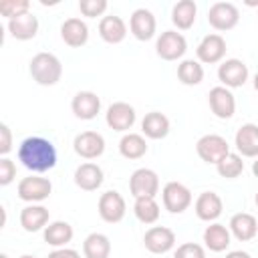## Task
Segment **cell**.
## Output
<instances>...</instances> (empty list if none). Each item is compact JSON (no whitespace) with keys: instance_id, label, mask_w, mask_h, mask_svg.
Here are the masks:
<instances>
[{"instance_id":"38","label":"cell","mask_w":258,"mask_h":258,"mask_svg":"<svg viewBox=\"0 0 258 258\" xmlns=\"http://www.w3.org/2000/svg\"><path fill=\"white\" fill-rule=\"evenodd\" d=\"M16 177V165L12 159L8 157H2L0 159V185H8L12 183Z\"/></svg>"},{"instance_id":"34","label":"cell","mask_w":258,"mask_h":258,"mask_svg":"<svg viewBox=\"0 0 258 258\" xmlns=\"http://www.w3.org/2000/svg\"><path fill=\"white\" fill-rule=\"evenodd\" d=\"M216 169H218V173L222 175V177H226V179H234V177H238L242 171H244V161H242V155L240 153H228L218 165H216Z\"/></svg>"},{"instance_id":"40","label":"cell","mask_w":258,"mask_h":258,"mask_svg":"<svg viewBox=\"0 0 258 258\" xmlns=\"http://www.w3.org/2000/svg\"><path fill=\"white\" fill-rule=\"evenodd\" d=\"M48 258H81V254L73 248H56L48 254Z\"/></svg>"},{"instance_id":"39","label":"cell","mask_w":258,"mask_h":258,"mask_svg":"<svg viewBox=\"0 0 258 258\" xmlns=\"http://www.w3.org/2000/svg\"><path fill=\"white\" fill-rule=\"evenodd\" d=\"M12 149V133L6 123H0V153L6 155Z\"/></svg>"},{"instance_id":"45","label":"cell","mask_w":258,"mask_h":258,"mask_svg":"<svg viewBox=\"0 0 258 258\" xmlns=\"http://www.w3.org/2000/svg\"><path fill=\"white\" fill-rule=\"evenodd\" d=\"M254 202H256V206H258V191H256V198H254Z\"/></svg>"},{"instance_id":"43","label":"cell","mask_w":258,"mask_h":258,"mask_svg":"<svg viewBox=\"0 0 258 258\" xmlns=\"http://www.w3.org/2000/svg\"><path fill=\"white\" fill-rule=\"evenodd\" d=\"M254 89H256V91H258V73H256V75H254Z\"/></svg>"},{"instance_id":"25","label":"cell","mask_w":258,"mask_h":258,"mask_svg":"<svg viewBox=\"0 0 258 258\" xmlns=\"http://www.w3.org/2000/svg\"><path fill=\"white\" fill-rule=\"evenodd\" d=\"M48 210L44 206H26L22 212H20V226L26 230V232H38L42 228H46L48 224Z\"/></svg>"},{"instance_id":"28","label":"cell","mask_w":258,"mask_h":258,"mask_svg":"<svg viewBox=\"0 0 258 258\" xmlns=\"http://www.w3.org/2000/svg\"><path fill=\"white\" fill-rule=\"evenodd\" d=\"M204 242L212 252H224L230 246V230L224 224H210L204 230Z\"/></svg>"},{"instance_id":"37","label":"cell","mask_w":258,"mask_h":258,"mask_svg":"<svg viewBox=\"0 0 258 258\" xmlns=\"http://www.w3.org/2000/svg\"><path fill=\"white\" fill-rule=\"evenodd\" d=\"M173 258H206V250L196 242H185L177 246Z\"/></svg>"},{"instance_id":"11","label":"cell","mask_w":258,"mask_h":258,"mask_svg":"<svg viewBox=\"0 0 258 258\" xmlns=\"http://www.w3.org/2000/svg\"><path fill=\"white\" fill-rule=\"evenodd\" d=\"M143 244L151 254H165L175 246V232L165 226H153L145 232Z\"/></svg>"},{"instance_id":"29","label":"cell","mask_w":258,"mask_h":258,"mask_svg":"<svg viewBox=\"0 0 258 258\" xmlns=\"http://www.w3.org/2000/svg\"><path fill=\"white\" fill-rule=\"evenodd\" d=\"M83 254L85 258H109L111 256V242L105 234L93 232L83 242Z\"/></svg>"},{"instance_id":"23","label":"cell","mask_w":258,"mask_h":258,"mask_svg":"<svg viewBox=\"0 0 258 258\" xmlns=\"http://www.w3.org/2000/svg\"><path fill=\"white\" fill-rule=\"evenodd\" d=\"M99 36L109 44H119L127 36V24L121 16H103L99 22Z\"/></svg>"},{"instance_id":"10","label":"cell","mask_w":258,"mask_h":258,"mask_svg":"<svg viewBox=\"0 0 258 258\" xmlns=\"http://www.w3.org/2000/svg\"><path fill=\"white\" fill-rule=\"evenodd\" d=\"M218 79L226 89H238L248 81V67L240 58H228L218 67Z\"/></svg>"},{"instance_id":"13","label":"cell","mask_w":258,"mask_h":258,"mask_svg":"<svg viewBox=\"0 0 258 258\" xmlns=\"http://www.w3.org/2000/svg\"><path fill=\"white\" fill-rule=\"evenodd\" d=\"M196 54L200 58V62H206V64H214V62H220L226 54V40L222 34H206L202 38V42L198 44L196 48Z\"/></svg>"},{"instance_id":"18","label":"cell","mask_w":258,"mask_h":258,"mask_svg":"<svg viewBox=\"0 0 258 258\" xmlns=\"http://www.w3.org/2000/svg\"><path fill=\"white\" fill-rule=\"evenodd\" d=\"M194 210H196V216L204 222H214L222 216V210H224V204H222V198L216 194V191H204L198 196L196 204H194Z\"/></svg>"},{"instance_id":"31","label":"cell","mask_w":258,"mask_h":258,"mask_svg":"<svg viewBox=\"0 0 258 258\" xmlns=\"http://www.w3.org/2000/svg\"><path fill=\"white\" fill-rule=\"evenodd\" d=\"M119 153L125 159H141L147 153V143L139 133H125L119 141Z\"/></svg>"},{"instance_id":"42","label":"cell","mask_w":258,"mask_h":258,"mask_svg":"<svg viewBox=\"0 0 258 258\" xmlns=\"http://www.w3.org/2000/svg\"><path fill=\"white\" fill-rule=\"evenodd\" d=\"M252 173H254V175L258 177V157H256V161L252 163Z\"/></svg>"},{"instance_id":"22","label":"cell","mask_w":258,"mask_h":258,"mask_svg":"<svg viewBox=\"0 0 258 258\" xmlns=\"http://www.w3.org/2000/svg\"><path fill=\"white\" fill-rule=\"evenodd\" d=\"M258 232V220L248 214V212H240V214H234L230 218V234L240 240V242H248L256 236Z\"/></svg>"},{"instance_id":"14","label":"cell","mask_w":258,"mask_h":258,"mask_svg":"<svg viewBox=\"0 0 258 258\" xmlns=\"http://www.w3.org/2000/svg\"><path fill=\"white\" fill-rule=\"evenodd\" d=\"M73 147H75L77 155H81L85 159H97L105 151V139L97 131H83L75 137Z\"/></svg>"},{"instance_id":"7","label":"cell","mask_w":258,"mask_h":258,"mask_svg":"<svg viewBox=\"0 0 258 258\" xmlns=\"http://www.w3.org/2000/svg\"><path fill=\"white\" fill-rule=\"evenodd\" d=\"M155 50L157 54L163 58V60H177L185 54L187 50V42H185V36L181 32H175V30H165L161 32V36L157 38L155 42Z\"/></svg>"},{"instance_id":"44","label":"cell","mask_w":258,"mask_h":258,"mask_svg":"<svg viewBox=\"0 0 258 258\" xmlns=\"http://www.w3.org/2000/svg\"><path fill=\"white\" fill-rule=\"evenodd\" d=\"M20 258H36V256H32V254H22Z\"/></svg>"},{"instance_id":"2","label":"cell","mask_w":258,"mask_h":258,"mask_svg":"<svg viewBox=\"0 0 258 258\" xmlns=\"http://www.w3.org/2000/svg\"><path fill=\"white\" fill-rule=\"evenodd\" d=\"M30 75L42 87H52L62 77V64L52 52H38L30 60Z\"/></svg>"},{"instance_id":"15","label":"cell","mask_w":258,"mask_h":258,"mask_svg":"<svg viewBox=\"0 0 258 258\" xmlns=\"http://www.w3.org/2000/svg\"><path fill=\"white\" fill-rule=\"evenodd\" d=\"M208 103H210L212 113L218 119H230L234 115V111H236V99H234L232 91L226 89V87H214V89H210Z\"/></svg>"},{"instance_id":"26","label":"cell","mask_w":258,"mask_h":258,"mask_svg":"<svg viewBox=\"0 0 258 258\" xmlns=\"http://www.w3.org/2000/svg\"><path fill=\"white\" fill-rule=\"evenodd\" d=\"M71 240H73V226H71L69 222L56 220V222H50V224L44 228V242H46L48 246L64 248Z\"/></svg>"},{"instance_id":"35","label":"cell","mask_w":258,"mask_h":258,"mask_svg":"<svg viewBox=\"0 0 258 258\" xmlns=\"http://www.w3.org/2000/svg\"><path fill=\"white\" fill-rule=\"evenodd\" d=\"M28 8H30V2L28 0H4V2H0V12L8 20L14 18V16H20L24 12H28Z\"/></svg>"},{"instance_id":"46","label":"cell","mask_w":258,"mask_h":258,"mask_svg":"<svg viewBox=\"0 0 258 258\" xmlns=\"http://www.w3.org/2000/svg\"><path fill=\"white\" fill-rule=\"evenodd\" d=\"M0 258H8V254H0Z\"/></svg>"},{"instance_id":"19","label":"cell","mask_w":258,"mask_h":258,"mask_svg":"<svg viewBox=\"0 0 258 258\" xmlns=\"http://www.w3.org/2000/svg\"><path fill=\"white\" fill-rule=\"evenodd\" d=\"M234 143L242 157H258V125L244 123L236 131Z\"/></svg>"},{"instance_id":"27","label":"cell","mask_w":258,"mask_h":258,"mask_svg":"<svg viewBox=\"0 0 258 258\" xmlns=\"http://www.w3.org/2000/svg\"><path fill=\"white\" fill-rule=\"evenodd\" d=\"M141 129L149 139H163L169 133V119L159 111H151L143 117Z\"/></svg>"},{"instance_id":"8","label":"cell","mask_w":258,"mask_h":258,"mask_svg":"<svg viewBox=\"0 0 258 258\" xmlns=\"http://www.w3.org/2000/svg\"><path fill=\"white\" fill-rule=\"evenodd\" d=\"M18 198L22 202H42L50 196L52 191V183L46 179V177H38V175H28V177H22L18 181Z\"/></svg>"},{"instance_id":"4","label":"cell","mask_w":258,"mask_h":258,"mask_svg":"<svg viewBox=\"0 0 258 258\" xmlns=\"http://www.w3.org/2000/svg\"><path fill=\"white\" fill-rule=\"evenodd\" d=\"M129 189L133 198H155L159 191V177L149 167H139L131 173Z\"/></svg>"},{"instance_id":"36","label":"cell","mask_w":258,"mask_h":258,"mask_svg":"<svg viewBox=\"0 0 258 258\" xmlns=\"http://www.w3.org/2000/svg\"><path fill=\"white\" fill-rule=\"evenodd\" d=\"M107 0H81L79 2V10L89 16V18H95V16H101L105 10H107Z\"/></svg>"},{"instance_id":"20","label":"cell","mask_w":258,"mask_h":258,"mask_svg":"<svg viewBox=\"0 0 258 258\" xmlns=\"http://www.w3.org/2000/svg\"><path fill=\"white\" fill-rule=\"evenodd\" d=\"M8 32L16 40H30L38 32V18L32 12H24L8 20Z\"/></svg>"},{"instance_id":"3","label":"cell","mask_w":258,"mask_h":258,"mask_svg":"<svg viewBox=\"0 0 258 258\" xmlns=\"http://www.w3.org/2000/svg\"><path fill=\"white\" fill-rule=\"evenodd\" d=\"M196 151H198V155H200L202 161L218 165L230 153V145H228L226 137L216 135V133H210V135H204V137L198 139Z\"/></svg>"},{"instance_id":"30","label":"cell","mask_w":258,"mask_h":258,"mask_svg":"<svg viewBox=\"0 0 258 258\" xmlns=\"http://www.w3.org/2000/svg\"><path fill=\"white\" fill-rule=\"evenodd\" d=\"M196 14H198V6L194 0H179L171 10V22L179 30H187L194 26Z\"/></svg>"},{"instance_id":"21","label":"cell","mask_w":258,"mask_h":258,"mask_svg":"<svg viewBox=\"0 0 258 258\" xmlns=\"http://www.w3.org/2000/svg\"><path fill=\"white\" fill-rule=\"evenodd\" d=\"M60 36H62L64 44L79 48V46L87 44V40H89V26L81 18H67L60 26Z\"/></svg>"},{"instance_id":"17","label":"cell","mask_w":258,"mask_h":258,"mask_svg":"<svg viewBox=\"0 0 258 258\" xmlns=\"http://www.w3.org/2000/svg\"><path fill=\"white\" fill-rule=\"evenodd\" d=\"M71 109L79 119L91 121L101 111V99L93 91H79L71 101Z\"/></svg>"},{"instance_id":"16","label":"cell","mask_w":258,"mask_h":258,"mask_svg":"<svg viewBox=\"0 0 258 258\" xmlns=\"http://www.w3.org/2000/svg\"><path fill=\"white\" fill-rule=\"evenodd\" d=\"M155 28H157V22H155V16L151 10L147 8H137L133 14H131V20H129V30L131 34L137 38V40H151L155 36Z\"/></svg>"},{"instance_id":"32","label":"cell","mask_w":258,"mask_h":258,"mask_svg":"<svg viewBox=\"0 0 258 258\" xmlns=\"http://www.w3.org/2000/svg\"><path fill=\"white\" fill-rule=\"evenodd\" d=\"M133 214L141 224H155L159 220V204L155 198H135Z\"/></svg>"},{"instance_id":"41","label":"cell","mask_w":258,"mask_h":258,"mask_svg":"<svg viewBox=\"0 0 258 258\" xmlns=\"http://www.w3.org/2000/svg\"><path fill=\"white\" fill-rule=\"evenodd\" d=\"M226 258H250L248 252H242V250H232L226 254Z\"/></svg>"},{"instance_id":"12","label":"cell","mask_w":258,"mask_h":258,"mask_svg":"<svg viewBox=\"0 0 258 258\" xmlns=\"http://www.w3.org/2000/svg\"><path fill=\"white\" fill-rule=\"evenodd\" d=\"M135 109L125 103V101H117L113 105H109L107 113H105V119H107V125L113 129V131H129L135 123Z\"/></svg>"},{"instance_id":"6","label":"cell","mask_w":258,"mask_h":258,"mask_svg":"<svg viewBox=\"0 0 258 258\" xmlns=\"http://www.w3.org/2000/svg\"><path fill=\"white\" fill-rule=\"evenodd\" d=\"M97 210H99V216L103 222L107 224H117L125 218V212H127V206H125V200L119 191L115 189H109L105 194H101L99 198V204H97Z\"/></svg>"},{"instance_id":"33","label":"cell","mask_w":258,"mask_h":258,"mask_svg":"<svg viewBox=\"0 0 258 258\" xmlns=\"http://www.w3.org/2000/svg\"><path fill=\"white\" fill-rule=\"evenodd\" d=\"M177 79L183 83V85H200L204 81V67L198 62V60H181L179 67H177Z\"/></svg>"},{"instance_id":"1","label":"cell","mask_w":258,"mask_h":258,"mask_svg":"<svg viewBox=\"0 0 258 258\" xmlns=\"http://www.w3.org/2000/svg\"><path fill=\"white\" fill-rule=\"evenodd\" d=\"M18 161L32 173H44L56 165V149L44 137H26L18 147Z\"/></svg>"},{"instance_id":"24","label":"cell","mask_w":258,"mask_h":258,"mask_svg":"<svg viewBox=\"0 0 258 258\" xmlns=\"http://www.w3.org/2000/svg\"><path fill=\"white\" fill-rule=\"evenodd\" d=\"M75 183L85 191H95L103 183V169L97 163H81L75 169Z\"/></svg>"},{"instance_id":"9","label":"cell","mask_w":258,"mask_h":258,"mask_svg":"<svg viewBox=\"0 0 258 258\" xmlns=\"http://www.w3.org/2000/svg\"><path fill=\"white\" fill-rule=\"evenodd\" d=\"M240 10L232 2H216L208 10V22L216 30H230L238 24Z\"/></svg>"},{"instance_id":"5","label":"cell","mask_w":258,"mask_h":258,"mask_svg":"<svg viewBox=\"0 0 258 258\" xmlns=\"http://www.w3.org/2000/svg\"><path fill=\"white\" fill-rule=\"evenodd\" d=\"M163 206L171 214H181L191 206V191L179 181H167L161 191Z\"/></svg>"}]
</instances>
